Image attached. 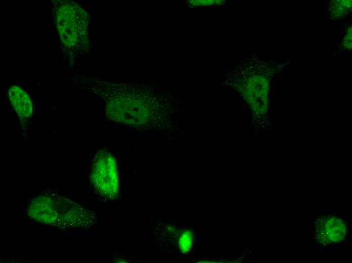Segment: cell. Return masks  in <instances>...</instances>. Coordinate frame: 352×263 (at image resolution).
Segmentation results:
<instances>
[{
    "instance_id": "cell-10",
    "label": "cell",
    "mask_w": 352,
    "mask_h": 263,
    "mask_svg": "<svg viewBox=\"0 0 352 263\" xmlns=\"http://www.w3.org/2000/svg\"><path fill=\"white\" fill-rule=\"evenodd\" d=\"M189 2L194 6H217L223 4V1H191Z\"/></svg>"
},
{
    "instance_id": "cell-6",
    "label": "cell",
    "mask_w": 352,
    "mask_h": 263,
    "mask_svg": "<svg viewBox=\"0 0 352 263\" xmlns=\"http://www.w3.org/2000/svg\"><path fill=\"white\" fill-rule=\"evenodd\" d=\"M315 238L322 245L340 243L347 233L344 221L334 215L319 216L315 221Z\"/></svg>"
},
{
    "instance_id": "cell-9",
    "label": "cell",
    "mask_w": 352,
    "mask_h": 263,
    "mask_svg": "<svg viewBox=\"0 0 352 263\" xmlns=\"http://www.w3.org/2000/svg\"><path fill=\"white\" fill-rule=\"evenodd\" d=\"M192 234L189 231H184L180 237L179 247L183 253L188 252L191 248Z\"/></svg>"
},
{
    "instance_id": "cell-3",
    "label": "cell",
    "mask_w": 352,
    "mask_h": 263,
    "mask_svg": "<svg viewBox=\"0 0 352 263\" xmlns=\"http://www.w3.org/2000/svg\"><path fill=\"white\" fill-rule=\"evenodd\" d=\"M53 2L55 23L64 51L70 56L83 53L89 44L87 13L73 1Z\"/></svg>"
},
{
    "instance_id": "cell-11",
    "label": "cell",
    "mask_w": 352,
    "mask_h": 263,
    "mask_svg": "<svg viewBox=\"0 0 352 263\" xmlns=\"http://www.w3.org/2000/svg\"><path fill=\"white\" fill-rule=\"evenodd\" d=\"M344 46L346 49H351V27L349 28L347 30L346 35L344 37V41L343 42Z\"/></svg>"
},
{
    "instance_id": "cell-1",
    "label": "cell",
    "mask_w": 352,
    "mask_h": 263,
    "mask_svg": "<svg viewBox=\"0 0 352 263\" xmlns=\"http://www.w3.org/2000/svg\"><path fill=\"white\" fill-rule=\"evenodd\" d=\"M87 87L105 99L106 115L111 120L140 130H155L161 127L162 115L153 98L155 95L151 92L93 80Z\"/></svg>"
},
{
    "instance_id": "cell-8",
    "label": "cell",
    "mask_w": 352,
    "mask_h": 263,
    "mask_svg": "<svg viewBox=\"0 0 352 263\" xmlns=\"http://www.w3.org/2000/svg\"><path fill=\"white\" fill-rule=\"evenodd\" d=\"M351 1H332L328 6L331 15L340 18L346 15L351 10Z\"/></svg>"
},
{
    "instance_id": "cell-7",
    "label": "cell",
    "mask_w": 352,
    "mask_h": 263,
    "mask_svg": "<svg viewBox=\"0 0 352 263\" xmlns=\"http://www.w3.org/2000/svg\"><path fill=\"white\" fill-rule=\"evenodd\" d=\"M8 92L11 104L20 120H24L29 118L32 114L33 107L27 93L17 85L11 86Z\"/></svg>"
},
{
    "instance_id": "cell-2",
    "label": "cell",
    "mask_w": 352,
    "mask_h": 263,
    "mask_svg": "<svg viewBox=\"0 0 352 263\" xmlns=\"http://www.w3.org/2000/svg\"><path fill=\"white\" fill-rule=\"evenodd\" d=\"M27 214L37 223L59 229L88 228L97 222L94 212L51 193L33 198L28 205Z\"/></svg>"
},
{
    "instance_id": "cell-5",
    "label": "cell",
    "mask_w": 352,
    "mask_h": 263,
    "mask_svg": "<svg viewBox=\"0 0 352 263\" xmlns=\"http://www.w3.org/2000/svg\"><path fill=\"white\" fill-rule=\"evenodd\" d=\"M246 68L248 74L240 86V92L253 111L264 113L267 108L268 80L259 71Z\"/></svg>"
},
{
    "instance_id": "cell-4",
    "label": "cell",
    "mask_w": 352,
    "mask_h": 263,
    "mask_svg": "<svg viewBox=\"0 0 352 263\" xmlns=\"http://www.w3.org/2000/svg\"><path fill=\"white\" fill-rule=\"evenodd\" d=\"M90 181L96 191L107 199H114L119 192V181L115 159L103 149L96 153L90 170Z\"/></svg>"
}]
</instances>
